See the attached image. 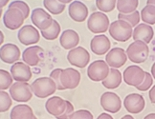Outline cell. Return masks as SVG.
<instances>
[{"instance_id":"obj_1","label":"cell","mask_w":155,"mask_h":119,"mask_svg":"<svg viewBox=\"0 0 155 119\" xmlns=\"http://www.w3.org/2000/svg\"><path fill=\"white\" fill-rule=\"evenodd\" d=\"M32 92L38 98H46L51 96L57 91V85L50 77H39L31 85Z\"/></svg>"},{"instance_id":"obj_2","label":"cell","mask_w":155,"mask_h":119,"mask_svg":"<svg viewBox=\"0 0 155 119\" xmlns=\"http://www.w3.org/2000/svg\"><path fill=\"white\" fill-rule=\"evenodd\" d=\"M108 30L111 37L118 42H127L132 37V27L124 20H116L112 22Z\"/></svg>"},{"instance_id":"obj_3","label":"cell","mask_w":155,"mask_h":119,"mask_svg":"<svg viewBox=\"0 0 155 119\" xmlns=\"http://www.w3.org/2000/svg\"><path fill=\"white\" fill-rule=\"evenodd\" d=\"M126 53L131 62L141 64L147 59L150 49H148L147 44L143 41H134L127 47Z\"/></svg>"},{"instance_id":"obj_4","label":"cell","mask_w":155,"mask_h":119,"mask_svg":"<svg viewBox=\"0 0 155 119\" xmlns=\"http://www.w3.org/2000/svg\"><path fill=\"white\" fill-rule=\"evenodd\" d=\"M110 26L109 18L104 13L95 11L87 20V28L93 33H104L108 31Z\"/></svg>"},{"instance_id":"obj_5","label":"cell","mask_w":155,"mask_h":119,"mask_svg":"<svg viewBox=\"0 0 155 119\" xmlns=\"http://www.w3.org/2000/svg\"><path fill=\"white\" fill-rule=\"evenodd\" d=\"M12 99L16 102L26 103L32 99L33 92L28 82H15L9 89Z\"/></svg>"},{"instance_id":"obj_6","label":"cell","mask_w":155,"mask_h":119,"mask_svg":"<svg viewBox=\"0 0 155 119\" xmlns=\"http://www.w3.org/2000/svg\"><path fill=\"white\" fill-rule=\"evenodd\" d=\"M109 66L104 60L93 61L87 68V75L94 82L104 81L109 74Z\"/></svg>"},{"instance_id":"obj_7","label":"cell","mask_w":155,"mask_h":119,"mask_svg":"<svg viewBox=\"0 0 155 119\" xmlns=\"http://www.w3.org/2000/svg\"><path fill=\"white\" fill-rule=\"evenodd\" d=\"M24 21V15L16 8H8V10L4 13L3 23L5 27L11 31H15V30L21 28Z\"/></svg>"},{"instance_id":"obj_8","label":"cell","mask_w":155,"mask_h":119,"mask_svg":"<svg viewBox=\"0 0 155 119\" xmlns=\"http://www.w3.org/2000/svg\"><path fill=\"white\" fill-rule=\"evenodd\" d=\"M67 60L72 66L82 69L88 65L90 55L83 47H76L67 53Z\"/></svg>"},{"instance_id":"obj_9","label":"cell","mask_w":155,"mask_h":119,"mask_svg":"<svg viewBox=\"0 0 155 119\" xmlns=\"http://www.w3.org/2000/svg\"><path fill=\"white\" fill-rule=\"evenodd\" d=\"M145 73L146 71L141 67L136 66V65H131L124 70V81L126 84L136 88L144 81Z\"/></svg>"},{"instance_id":"obj_10","label":"cell","mask_w":155,"mask_h":119,"mask_svg":"<svg viewBox=\"0 0 155 119\" xmlns=\"http://www.w3.org/2000/svg\"><path fill=\"white\" fill-rule=\"evenodd\" d=\"M17 38L19 42L25 46L34 45L39 42L40 34L37 28H35L32 25H24L20 28L17 33Z\"/></svg>"},{"instance_id":"obj_11","label":"cell","mask_w":155,"mask_h":119,"mask_svg":"<svg viewBox=\"0 0 155 119\" xmlns=\"http://www.w3.org/2000/svg\"><path fill=\"white\" fill-rule=\"evenodd\" d=\"M61 82L64 90H74L80 85L81 73L74 68H67L61 71Z\"/></svg>"},{"instance_id":"obj_12","label":"cell","mask_w":155,"mask_h":119,"mask_svg":"<svg viewBox=\"0 0 155 119\" xmlns=\"http://www.w3.org/2000/svg\"><path fill=\"white\" fill-rule=\"evenodd\" d=\"M101 106L105 111L116 114L122 108V100L115 92H106L101 96Z\"/></svg>"},{"instance_id":"obj_13","label":"cell","mask_w":155,"mask_h":119,"mask_svg":"<svg viewBox=\"0 0 155 119\" xmlns=\"http://www.w3.org/2000/svg\"><path fill=\"white\" fill-rule=\"evenodd\" d=\"M31 20L34 25L40 31H44V30L48 29L54 21L51 14H49L45 10L41 8H35L32 11Z\"/></svg>"},{"instance_id":"obj_14","label":"cell","mask_w":155,"mask_h":119,"mask_svg":"<svg viewBox=\"0 0 155 119\" xmlns=\"http://www.w3.org/2000/svg\"><path fill=\"white\" fill-rule=\"evenodd\" d=\"M146 101L139 93H130L124 100V107L129 114H140L145 109Z\"/></svg>"},{"instance_id":"obj_15","label":"cell","mask_w":155,"mask_h":119,"mask_svg":"<svg viewBox=\"0 0 155 119\" xmlns=\"http://www.w3.org/2000/svg\"><path fill=\"white\" fill-rule=\"evenodd\" d=\"M127 55L122 48H113L108 52L106 53L105 56V62L107 63L109 67L118 69L123 67L127 63Z\"/></svg>"},{"instance_id":"obj_16","label":"cell","mask_w":155,"mask_h":119,"mask_svg":"<svg viewBox=\"0 0 155 119\" xmlns=\"http://www.w3.org/2000/svg\"><path fill=\"white\" fill-rule=\"evenodd\" d=\"M43 57V49L39 46L34 45L25 49L22 53L23 62L30 67L38 66Z\"/></svg>"},{"instance_id":"obj_17","label":"cell","mask_w":155,"mask_h":119,"mask_svg":"<svg viewBox=\"0 0 155 119\" xmlns=\"http://www.w3.org/2000/svg\"><path fill=\"white\" fill-rule=\"evenodd\" d=\"M20 58V50L15 44L7 43L0 48V59L7 64H15Z\"/></svg>"},{"instance_id":"obj_18","label":"cell","mask_w":155,"mask_h":119,"mask_svg":"<svg viewBox=\"0 0 155 119\" xmlns=\"http://www.w3.org/2000/svg\"><path fill=\"white\" fill-rule=\"evenodd\" d=\"M11 74L16 82H28L33 76L31 68L24 62H15L11 67Z\"/></svg>"},{"instance_id":"obj_19","label":"cell","mask_w":155,"mask_h":119,"mask_svg":"<svg viewBox=\"0 0 155 119\" xmlns=\"http://www.w3.org/2000/svg\"><path fill=\"white\" fill-rule=\"evenodd\" d=\"M111 43L104 34L95 35L90 42V49L97 55H104L110 51Z\"/></svg>"},{"instance_id":"obj_20","label":"cell","mask_w":155,"mask_h":119,"mask_svg":"<svg viewBox=\"0 0 155 119\" xmlns=\"http://www.w3.org/2000/svg\"><path fill=\"white\" fill-rule=\"evenodd\" d=\"M66 100L59 96H52L45 103V109L49 114L57 118L63 114V112L66 110Z\"/></svg>"},{"instance_id":"obj_21","label":"cell","mask_w":155,"mask_h":119,"mask_svg":"<svg viewBox=\"0 0 155 119\" xmlns=\"http://www.w3.org/2000/svg\"><path fill=\"white\" fill-rule=\"evenodd\" d=\"M68 14L72 20L76 22H83L86 20L88 16V8L84 3L77 0V1L70 3Z\"/></svg>"},{"instance_id":"obj_22","label":"cell","mask_w":155,"mask_h":119,"mask_svg":"<svg viewBox=\"0 0 155 119\" xmlns=\"http://www.w3.org/2000/svg\"><path fill=\"white\" fill-rule=\"evenodd\" d=\"M154 36L153 28L150 25H147L146 23L138 24L133 31L132 38L134 41H143L147 44L150 43Z\"/></svg>"},{"instance_id":"obj_23","label":"cell","mask_w":155,"mask_h":119,"mask_svg":"<svg viewBox=\"0 0 155 119\" xmlns=\"http://www.w3.org/2000/svg\"><path fill=\"white\" fill-rule=\"evenodd\" d=\"M61 46L65 50H72L80 43V36L74 30H65L59 37Z\"/></svg>"},{"instance_id":"obj_24","label":"cell","mask_w":155,"mask_h":119,"mask_svg":"<svg viewBox=\"0 0 155 119\" xmlns=\"http://www.w3.org/2000/svg\"><path fill=\"white\" fill-rule=\"evenodd\" d=\"M33 109L27 104H18L15 106L11 111V119H33L34 118Z\"/></svg>"},{"instance_id":"obj_25","label":"cell","mask_w":155,"mask_h":119,"mask_svg":"<svg viewBox=\"0 0 155 119\" xmlns=\"http://www.w3.org/2000/svg\"><path fill=\"white\" fill-rule=\"evenodd\" d=\"M122 80H123V75L121 74V71L118 70L117 69L112 68L109 70L108 76L104 81H102V83L104 87H105L106 89L113 90V89H117L121 85Z\"/></svg>"},{"instance_id":"obj_26","label":"cell","mask_w":155,"mask_h":119,"mask_svg":"<svg viewBox=\"0 0 155 119\" xmlns=\"http://www.w3.org/2000/svg\"><path fill=\"white\" fill-rule=\"evenodd\" d=\"M139 6V0H117L116 7L120 14H132Z\"/></svg>"},{"instance_id":"obj_27","label":"cell","mask_w":155,"mask_h":119,"mask_svg":"<svg viewBox=\"0 0 155 119\" xmlns=\"http://www.w3.org/2000/svg\"><path fill=\"white\" fill-rule=\"evenodd\" d=\"M61 28L59 23L57 20H54L53 24L48 28L44 30V31H40V35H42V37L45 38L46 40H55L58 37L59 33H61Z\"/></svg>"},{"instance_id":"obj_28","label":"cell","mask_w":155,"mask_h":119,"mask_svg":"<svg viewBox=\"0 0 155 119\" xmlns=\"http://www.w3.org/2000/svg\"><path fill=\"white\" fill-rule=\"evenodd\" d=\"M45 9L52 14H61L65 10V4L58 2V0H43Z\"/></svg>"},{"instance_id":"obj_29","label":"cell","mask_w":155,"mask_h":119,"mask_svg":"<svg viewBox=\"0 0 155 119\" xmlns=\"http://www.w3.org/2000/svg\"><path fill=\"white\" fill-rule=\"evenodd\" d=\"M141 19L147 25H154L155 24V6L147 5L143 8L140 13Z\"/></svg>"},{"instance_id":"obj_30","label":"cell","mask_w":155,"mask_h":119,"mask_svg":"<svg viewBox=\"0 0 155 119\" xmlns=\"http://www.w3.org/2000/svg\"><path fill=\"white\" fill-rule=\"evenodd\" d=\"M14 78L12 76L11 73L6 70L0 69V91H5L7 89H10L13 85Z\"/></svg>"},{"instance_id":"obj_31","label":"cell","mask_w":155,"mask_h":119,"mask_svg":"<svg viewBox=\"0 0 155 119\" xmlns=\"http://www.w3.org/2000/svg\"><path fill=\"white\" fill-rule=\"evenodd\" d=\"M118 18L119 20H124L127 22L128 24H130L131 27H136L139 24L141 16H140V13L138 11H135L132 14H118Z\"/></svg>"},{"instance_id":"obj_32","label":"cell","mask_w":155,"mask_h":119,"mask_svg":"<svg viewBox=\"0 0 155 119\" xmlns=\"http://www.w3.org/2000/svg\"><path fill=\"white\" fill-rule=\"evenodd\" d=\"M117 0H96L97 8L102 13H110L116 7Z\"/></svg>"},{"instance_id":"obj_33","label":"cell","mask_w":155,"mask_h":119,"mask_svg":"<svg viewBox=\"0 0 155 119\" xmlns=\"http://www.w3.org/2000/svg\"><path fill=\"white\" fill-rule=\"evenodd\" d=\"M13 101H12L11 95L4 91H0V112H6L12 107Z\"/></svg>"},{"instance_id":"obj_34","label":"cell","mask_w":155,"mask_h":119,"mask_svg":"<svg viewBox=\"0 0 155 119\" xmlns=\"http://www.w3.org/2000/svg\"><path fill=\"white\" fill-rule=\"evenodd\" d=\"M9 8H16L18 9L21 13L23 14V15H24L25 19L27 18V17L29 16L30 14V8L29 6L26 2L22 1V0H15V1H13L12 3L9 4Z\"/></svg>"},{"instance_id":"obj_35","label":"cell","mask_w":155,"mask_h":119,"mask_svg":"<svg viewBox=\"0 0 155 119\" xmlns=\"http://www.w3.org/2000/svg\"><path fill=\"white\" fill-rule=\"evenodd\" d=\"M152 84H153V78H152L151 74L146 71L144 81L142 82V84H140L139 86H137L136 89H137V90L141 91V92H146L147 90H150V87L152 86Z\"/></svg>"},{"instance_id":"obj_36","label":"cell","mask_w":155,"mask_h":119,"mask_svg":"<svg viewBox=\"0 0 155 119\" xmlns=\"http://www.w3.org/2000/svg\"><path fill=\"white\" fill-rule=\"evenodd\" d=\"M61 69H55L51 71L50 74V78L56 83L57 85V90L58 91H63L64 88L61 85Z\"/></svg>"},{"instance_id":"obj_37","label":"cell","mask_w":155,"mask_h":119,"mask_svg":"<svg viewBox=\"0 0 155 119\" xmlns=\"http://www.w3.org/2000/svg\"><path fill=\"white\" fill-rule=\"evenodd\" d=\"M69 119H94V117L91 111L87 110H79L77 111H74L69 116Z\"/></svg>"},{"instance_id":"obj_38","label":"cell","mask_w":155,"mask_h":119,"mask_svg":"<svg viewBox=\"0 0 155 119\" xmlns=\"http://www.w3.org/2000/svg\"><path fill=\"white\" fill-rule=\"evenodd\" d=\"M66 110H65V111L63 112V114L57 117V119H69V116L71 115L74 112V106L73 104L70 102V101L66 100Z\"/></svg>"},{"instance_id":"obj_39","label":"cell","mask_w":155,"mask_h":119,"mask_svg":"<svg viewBox=\"0 0 155 119\" xmlns=\"http://www.w3.org/2000/svg\"><path fill=\"white\" fill-rule=\"evenodd\" d=\"M148 96L151 101L152 104H155V85L150 90V93H148Z\"/></svg>"},{"instance_id":"obj_40","label":"cell","mask_w":155,"mask_h":119,"mask_svg":"<svg viewBox=\"0 0 155 119\" xmlns=\"http://www.w3.org/2000/svg\"><path fill=\"white\" fill-rule=\"evenodd\" d=\"M97 119H113V117L108 114H106V112H103V114H101Z\"/></svg>"},{"instance_id":"obj_41","label":"cell","mask_w":155,"mask_h":119,"mask_svg":"<svg viewBox=\"0 0 155 119\" xmlns=\"http://www.w3.org/2000/svg\"><path fill=\"white\" fill-rule=\"evenodd\" d=\"M10 0H0V9H3L5 6H7Z\"/></svg>"},{"instance_id":"obj_42","label":"cell","mask_w":155,"mask_h":119,"mask_svg":"<svg viewBox=\"0 0 155 119\" xmlns=\"http://www.w3.org/2000/svg\"><path fill=\"white\" fill-rule=\"evenodd\" d=\"M151 76H152V78H154L155 79V62L153 63V65H152V67H151Z\"/></svg>"},{"instance_id":"obj_43","label":"cell","mask_w":155,"mask_h":119,"mask_svg":"<svg viewBox=\"0 0 155 119\" xmlns=\"http://www.w3.org/2000/svg\"><path fill=\"white\" fill-rule=\"evenodd\" d=\"M4 42V33L0 31V46H1Z\"/></svg>"},{"instance_id":"obj_44","label":"cell","mask_w":155,"mask_h":119,"mask_svg":"<svg viewBox=\"0 0 155 119\" xmlns=\"http://www.w3.org/2000/svg\"><path fill=\"white\" fill-rule=\"evenodd\" d=\"M144 119H155V114H150L147 116H145Z\"/></svg>"},{"instance_id":"obj_45","label":"cell","mask_w":155,"mask_h":119,"mask_svg":"<svg viewBox=\"0 0 155 119\" xmlns=\"http://www.w3.org/2000/svg\"><path fill=\"white\" fill-rule=\"evenodd\" d=\"M58 1L62 3V4H69L70 2H72L73 0H58Z\"/></svg>"},{"instance_id":"obj_46","label":"cell","mask_w":155,"mask_h":119,"mask_svg":"<svg viewBox=\"0 0 155 119\" xmlns=\"http://www.w3.org/2000/svg\"><path fill=\"white\" fill-rule=\"evenodd\" d=\"M121 119H134V118L129 114H127V115H124Z\"/></svg>"},{"instance_id":"obj_47","label":"cell","mask_w":155,"mask_h":119,"mask_svg":"<svg viewBox=\"0 0 155 119\" xmlns=\"http://www.w3.org/2000/svg\"><path fill=\"white\" fill-rule=\"evenodd\" d=\"M147 5L155 6V0H147Z\"/></svg>"},{"instance_id":"obj_48","label":"cell","mask_w":155,"mask_h":119,"mask_svg":"<svg viewBox=\"0 0 155 119\" xmlns=\"http://www.w3.org/2000/svg\"><path fill=\"white\" fill-rule=\"evenodd\" d=\"M2 13H3V10L0 9V18H1V15H2Z\"/></svg>"},{"instance_id":"obj_49","label":"cell","mask_w":155,"mask_h":119,"mask_svg":"<svg viewBox=\"0 0 155 119\" xmlns=\"http://www.w3.org/2000/svg\"><path fill=\"white\" fill-rule=\"evenodd\" d=\"M33 119H38V117L37 116H34V118Z\"/></svg>"}]
</instances>
